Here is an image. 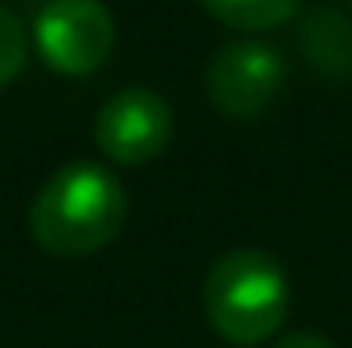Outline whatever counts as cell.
Returning a JSON list of instances; mask_svg holds the SVG:
<instances>
[{
    "label": "cell",
    "instance_id": "obj_1",
    "mask_svg": "<svg viewBox=\"0 0 352 348\" xmlns=\"http://www.w3.org/2000/svg\"><path fill=\"white\" fill-rule=\"evenodd\" d=\"M127 193L119 176L98 164H66L41 184L29 209V230L45 254L87 259L119 238Z\"/></svg>",
    "mask_w": 352,
    "mask_h": 348
},
{
    "label": "cell",
    "instance_id": "obj_2",
    "mask_svg": "<svg viewBox=\"0 0 352 348\" xmlns=\"http://www.w3.org/2000/svg\"><path fill=\"white\" fill-rule=\"evenodd\" d=\"M291 307L287 270L258 246L230 250L213 262L205 279V316L221 340L254 348L270 340Z\"/></svg>",
    "mask_w": 352,
    "mask_h": 348
},
{
    "label": "cell",
    "instance_id": "obj_3",
    "mask_svg": "<svg viewBox=\"0 0 352 348\" xmlns=\"http://www.w3.org/2000/svg\"><path fill=\"white\" fill-rule=\"evenodd\" d=\"M41 62L66 78L94 74L115 50V21L102 0H50L33 21Z\"/></svg>",
    "mask_w": 352,
    "mask_h": 348
},
{
    "label": "cell",
    "instance_id": "obj_4",
    "mask_svg": "<svg viewBox=\"0 0 352 348\" xmlns=\"http://www.w3.org/2000/svg\"><path fill=\"white\" fill-rule=\"evenodd\" d=\"M173 140V107L148 87H127L111 94L94 115V144L115 164H148Z\"/></svg>",
    "mask_w": 352,
    "mask_h": 348
},
{
    "label": "cell",
    "instance_id": "obj_5",
    "mask_svg": "<svg viewBox=\"0 0 352 348\" xmlns=\"http://www.w3.org/2000/svg\"><path fill=\"white\" fill-rule=\"evenodd\" d=\"M287 78V62L274 45L266 41H234L226 50H217V58L209 62L205 90L213 98V107L230 119H258L266 107L274 102V94L283 90Z\"/></svg>",
    "mask_w": 352,
    "mask_h": 348
},
{
    "label": "cell",
    "instance_id": "obj_6",
    "mask_svg": "<svg viewBox=\"0 0 352 348\" xmlns=\"http://www.w3.org/2000/svg\"><path fill=\"white\" fill-rule=\"evenodd\" d=\"M299 45L307 62L332 78L352 74V17L340 8H311L299 25Z\"/></svg>",
    "mask_w": 352,
    "mask_h": 348
},
{
    "label": "cell",
    "instance_id": "obj_7",
    "mask_svg": "<svg viewBox=\"0 0 352 348\" xmlns=\"http://www.w3.org/2000/svg\"><path fill=\"white\" fill-rule=\"evenodd\" d=\"M299 4L303 0H201V8L209 17H217L221 25L242 29V33H263V29L291 21L299 12Z\"/></svg>",
    "mask_w": 352,
    "mask_h": 348
},
{
    "label": "cell",
    "instance_id": "obj_8",
    "mask_svg": "<svg viewBox=\"0 0 352 348\" xmlns=\"http://www.w3.org/2000/svg\"><path fill=\"white\" fill-rule=\"evenodd\" d=\"M25 54H29V45H25V25L0 4V90L21 74Z\"/></svg>",
    "mask_w": 352,
    "mask_h": 348
},
{
    "label": "cell",
    "instance_id": "obj_9",
    "mask_svg": "<svg viewBox=\"0 0 352 348\" xmlns=\"http://www.w3.org/2000/svg\"><path fill=\"white\" fill-rule=\"evenodd\" d=\"M274 348H336L328 336H320V332H291V336H283Z\"/></svg>",
    "mask_w": 352,
    "mask_h": 348
},
{
    "label": "cell",
    "instance_id": "obj_10",
    "mask_svg": "<svg viewBox=\"0 0 352 348\" xmlns=\"http://www.w3.org/2000/svg\"><path fill=\"white\" fill-rule=\"evenodd\" d=\"M349 4H352V0H349Z\"/></svg>",
    "mask_w": 352,
    "mask_h": 348
}]
</instances>
